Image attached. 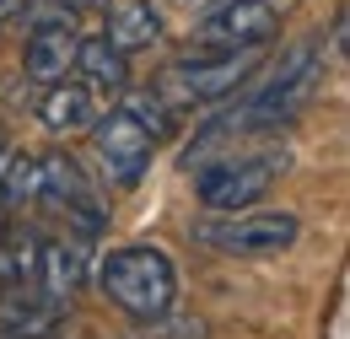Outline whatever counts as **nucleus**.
Returning <instances> with one entry per match:
<instances>
[{
  "instance_id": "obj_9",
  "label": "nucleus",
  "mask_w": 350,
  "mask_h": 339,
  "mask_svg": "<svg viewBox=\"0 0 350 339\" xmlns=\"http://www.w3.org/2000/svg\"><path fill=\"white\" fill-rule=\"evenodd\" d=\"M76 27H54V33H27V49H22V76L38 86H59L70 70H76Z\"/></svg>"
},
{
  "instance_id": "obj_16",
  "label": "nucleus",
  "mask_w": 350,
  "mask_h": 339,
  "mask_svg": "<svg viewBox=\"0 0 350 339\" xmlns=\"http://www.w3.org/2000/svg\"><path fill=\"white\" fill-rule=\"evenodd\" d=\"M183 5H194V0H183Z\"/></svg>"
},
{
  "instance_id": "obj_11",
  "label": "nucleus",
  "mask_w": 350,
  "mask_h": 339,
  "mask_svg": "<svg viewBox=\"0 0 350 339\" xmlns=\"http://www.w3.org/2000/svg\"><path fill=\"white\" fill-rule=\"evenodd\" d=\"M76 70H81V86H87L92 97H108V92H124V86H130V59L108 38H81L76 43Z\"/></svg>"
},
{
  "instance_id": "obj_5",
  "label": "nucleus",
  "mask_w": 350,
  "mask_h": 339,
  "mask_svg": "<svg viewBox=\"0 0 350 339\" xmlns=\"http://www.w3.org/2000/svg\"><path fill=\"white\" fill-rule=\"evenodd\" d=\"M259 70V49H194L167 65V86L157 92L167 108L173 103H221Z\"/></svg>"
},
{
  "instance_id": "obj_14",
  "label": "nucleus",
  "mask_w": 350,
  "mask_h": 339,
  "mask_svg": "<svg viewBox=\"0 0 350 339\" xmlns=\"http://www.w3.org/2000/svg\"><path fill=\"white\" fill-rule=\"evenodd\" d=\"M16 11H22V0H0V27H5V22L16 16Z\"/></svg>"
},
{
  "instance_id": "obj_4",
  "label": "nucleus",
  "mask_w": 350,
  "mask_h": 339,
  "mask_svg": "<svg viewBox=\"0 0 350 339\" xmlns=\"http://www.w3.org/2000/svg\"><path fill=\"white\" fill-rule=\"evenodd\" d=\"M302 237V215L297 211H237V215H200L194 221V243H205L211 254L226 258H264L286 254Z\"/></svg>"
},
{
  "instance_id": "obj_13",
  "label": "nucleus",
  "mask_w": 350,
  "mask_h": 339,
  "mask_svg": "<svg viewBox=\"0 0 350 339\" xmlns=\"http://www.w3.org/2000/svg\"><path fill=\"white\" fill-rule=\"evenodd\" d=\"M59 11H70V16H97V11H108V0H54Z\"/></svg>"
},
{
  "instance_id": "obj_6",
  "label": "nucleus",
  "mask_w": 350,
  "mask_h": 339,
  "mask_svg": "<svg viewBox=\"0 0 350 339\" xmlns=\"http://www.w3.org/2000/svg\"><path fill=\"white\" fill-rule=\"evenodd\" d=\"M291 0H216L194 22V49H264L280 33Z\"/></svg>"
},
{
  "instance_id": "obj_12",
  "label": "nucleus",
  "mask_w": 350,
  "mask_h": 339,
  "mask_svg": "<svg viewBox=\"0 0 350 339\" xmlns=\"http://www.w3.org/2000/svg\"><path fill=\"white\" fill-rule=\"evenodd\" d=\"M103 38L130 59L135 49L162 43V11H157L151 0H124V5H113V16H108V33H103Z\"/></svg>"
},
{
  "instance_id": "obj_15",
  "label": "nucleus",
  "mask_w": 350,
  "mask_h": 339,
  "mask_svg": "<svg viewBox=\"0 0 350 339\" xmlns=\"http://www.w3.org/2000/svg\"><path fill=\"white\" fill-rule=\"evenodd\" d=\"M0 162H5V135H0Z\"/></svg>"
},
{
  "instance_id": "obj_7",
  "label": "nucleus",
  "mask_w": 350,
  "mask_h": 339,
  "mask_svg": "<svg viewBox=\"0 0 350 339\" xmlns=\"http://www.w3.org/2000/svg\"><path fill=\"white\" fill-rule=\"evenodd\" d=\"M92 275V243L81 237H70V232H59V237H38V264H33V291H44V297L65 301L87 286Z\"/></svg>"
},
{
  "instance_id": "obj_10",
  "label": "nucleus",
  "mask_w": 350,
  "mask_h": 339,
  "mask_svg": "<svg viewBox=\"0 0 350 339\" xmlns=\"http://www.w3.org/2000/svg\"><path fill=\"white\" fill-rule=\"evenodd\" d=\"M38 119H44L49 135H92V124L103 119V108H97V97L81 81H59L44 92Z\"/></svg>"
},
{
  "instance_id": "obj_2",
  "label": "nucleus",
  "mask_w": 350,
  "mask_h": 339,
  "mask_svg": "<svg viewBox=\"0 0 350 339\" xmlns=\"http://www.w3.org/2000/svg\"><path fill=\"white\" fill-rule=\"evenodd\" d=\"M97 291L119 312H130L140 323H157L178 301V264L162 248H151V243L113 248V254L97 258Z\"/></svg>"
},
{
  "instance_id": "obj_8",
  "label": "nucleus",
  "mask_w": 350,
  "mask_h": 339,
  "mask_svg": "<svg viewBox=\"0 0 350 339\" xmlns=\"http://www.w3.org/2000/svg\"><path fill=\"white\" fill-rule=\"evenodd\" d=\"M65 301L44 297L33 286H11L0 291V339H54L65 329Z\"/></svg>"
},
{
  "instance_id": "obj_1",
  "label": "nucleus",
  "mask_w": 350,
  "mask_h": 339,
  "mask_svg": "<svg viewBox=\"0 0 350 339\" xmlns=\"http://www.w3.org/2000/svg\"><path fill=\"white\" fill-rule=\"evenodd\" d=\"M167 129H173V108L157 92H130L108 119H97L92 124V151H97V167L108 172V183L135 189Z\"/></svg>"
},
{
  "instance_id": "obj_3",
  "label": "nucleus",
  "mask_w": 350,
  "mask_h": 339,
  "mask_svg": "<svg viewBox=\"0 0 350 339\" xmlns=\"http://www.w3.org/2000/svg\"><path fill=\"white\" fill-rule=\"evenodd\" d=\"M189 172H194V200L205 211L237 215V211H254L280 183L286 151H275V146H232V151H221V157H211V162H200Z\"/></svg>"
}]
</instances>
